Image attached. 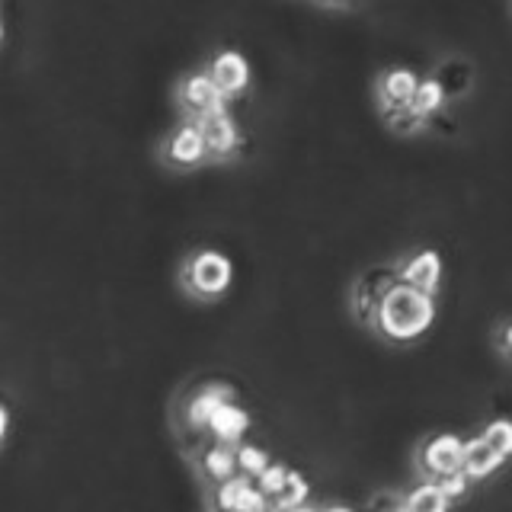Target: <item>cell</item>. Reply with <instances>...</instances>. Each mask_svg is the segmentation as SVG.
<instances>
[{
  "instance_id": "obj_1",
  "label": "cell",
  "mask_w": 512,
  "mask_h": 512,
  "mask_svg": "<svg viewBox=\"0 0 512 512\" xmlns=\"http://www.w3.org/2000/svg\"><path fill=\"white\" fill-rule=\"evenodd\" d=\"M432 320H436V298L426 292H416V288L397 282L394 276V282L384 288L381 298L375 301L368 327H372L381 340H388L394 346H410L429 333Z\"/></svg>"
},
{
  "instance_id": "obj_2",
  "label": "cell",
  "mask_w": 512,
  "mask_h": 512,
  "mask_svg": "<svg viewBox=\"0 0 512 512\" xmlns=\"http://www.w3.org/2000/svg\"><path fill=\"white\" fill-rule=\"evenodd\" d=\"M231 282H234L231 256L215 247L192 250L180 266V288L192 301H202V304L221 301L231 292Z\"/></svg>"
},
{
  "instance_id": "obj_3",
  "label": "cell",
  "mask_w": 512,
  "mask_h": 512,
  "mask_svg": "<svg viewBox=\"0 0 512 512\" xmlns=\"http://www.w3.org/2000/svg\"><path fill=\"white\" fill-rule=\"evenodd\" d=\"M157 160L167 170L189 173V170L205 167L212 157H208V148H205V141L199 135L196 122L180 119L176 125H170L164 135H160V141H157Z\"/></svg>"
},
{
  "instance_id": "obj_4",
  "label": "cell",
  "mask_w": 512,
  "mask_h": 512,
  "mask_svg": "<svg viewBox=\"0 0 512 512\" xmlns=\"http://www.w3.org/2000/svg\"><path fill=\"white\" fill-rule=\"evenodd\" d=\"M173 96H176V106H180V112H183V119H199V116H205V112L224 109L231 103L202 68L186 71L180 80H176Z\"/></svg>"
},
{
  "instance_id": "obj_5",
  "label": "cell",
  "mask_w": 512,
  "mask_h": 512,
  "mask_svg": "<svg viewBox=\"0 0 512 512\" xmlns=\"http://www.w3.org/2000/svg\"><path fill=\"white\" fill-rule=\"evenodd\" d=\"M192 122H196L199 135L208 148V157L212 160H231L240 151V144H244V128H240L231 106L205 112V116L192 119Z\"/></svg>"
},
{
  "instance_id": "obj_6",
  "label": "cell",
  "mask_w": 512,
  "mask_h": 512,
  "mask_svg": "<svg viewBox=\"0 0 512 512\" xmlns=\"http://www.w3.org/2000/svg\"><path fill=\"white\" fill-rule=\"evenodd\" d=\"M202 71L208 74L218 84V90L234 100L240 96L253 80V71H250V58L240 52V48H215L212 55L205 58Z\"/></svg>"
},
{
  "instance_id": "obj_7",
  "label": "cell",
  "mask_w": 512,
  "mask_h": 512,
  "mask_svg": "<svg viewBox=\"0 0 512 512\" xmlns=\"http://www.w3.org/2000/svg\"><path fill=\"white\" fill-rule=\"evenodd\" d=\"M394 276H397V282L416 288V292H426V295L436 298L439 288H442V276H445L442 253L432 250V247L410 250L404 260L394 266Z\"/></svg>"
},
{
  "instance_id": "obj_8",
  "label": "cell",
  "mask_w": 512,
  "mask_h": 512,
  "mask_svg": "<svg viewBox=\"0 0 512 512\" xmlns=\"http://www.w3.org/2000/svg\"><path fill=\"white\" fill-rule=\"evenodd\" d=\"M461 448L464 442L452 432H439V436H426L416 448V471L423 480H439L452 471H461Z\"/></svg>"
},
{
  "instance_id": "obj_9",
  "label": "cell",
  "mask_w": 512,
  "mask_h": 512,
  "mask_svg": "<svg viewBox=\"0 0 512 512\" xmlns=\"http://www.w3.org/2000/svg\"><path fill=\"white\" fill-rule=\"evenodd\" d=\"M215 512H272V503L256 490V484L244 474H234L212 487Z\"/></svg>"
},
{
  "instance_id": "obj_10",
  "label": "cell",
  "mask_w": 512,
  "mask_h": 512,
  "mask_svg": "<svg viewBox=\"0 0 512 512\" xmlns=\"http://www.w3.org/2000/svg\"><path fill=\"white\" fill-rule=\"evenodd\" d=\"M416 84H420V74L407 68V64H388V68H381L375 77V100L381 116H391V112L404 109Z\"/></svg>"
},
{
  "instance_id": "obj_11",
  "label": "cell",
  "mask_w": 512,
  "mask_h": 512,
  "mask_svg": "<svg viewBox=\"0 0 512 512\" xmlns=\"http://www.w3.org/2000/svg\"><path fill=\"white\" fill-rule=\"evenodd\" d=\"M394 282V266L391 269H372L365 276L356 279L352 285V314H356L362 324H368V317L375 311V301L381 298V292Z\"/></svg>"
},
{
  "instance_id": "obj_12",
  "label": "cell",
  "mask_w": 512,
  "mask_h": 512,
  "mask_svg": "<svg viewBox=\"0 0 512 512\" xmlns=\"http://www.w3.org/2000/svg\"><path fill=\"white\" fill-rule=\"evenodd\" d=\"M247 429H250V416H247V410H240L234 400L221 404L205 423V432H212V439L224 442V445H237L247 436Z\"/></svg>"
},
{
  "instance_id": "obj_13",
  "label": "cell",
  "mask_w": 512,
  "mask_h": 512,
  "mask_svg": "<svg viewBox=\"0 0 512 512\" xmlns=\"http://www.w3.org/2000/svg\"><path fill=\"white\" fill-rule=\"evenodd\" d=\"M228 400H234V391L228 388V384H205V388H199L196 397H192L189 404H186V410H183L186 423L192 429L205 432L208 416H212L221 404H228Z\"/></svg>"
},
{
  "instance_id": "obj_14",
  "label": "cell",
  "mask_w": 512,
  "mask_h": 512,
  "mask_svg": "<svg viewBox=\"0 0 512 512\" xmlns=\"http://www.w3.org/2000/svg\"><path fill=\"white\" fill-rule=\"evenodd\" d=\"M503 468V458L493 452L484 439H471L461 448V471L468 474V480H487Z\"/></svg>"
},
{
  "instance_id": "obj_15",
  "label": "cell",
  "mask_w": 512,
  "mask_h": 512,
  "mask_svg": "<svg viewBox=\"0 0 512 512\" xmlns=\"http://www.w3.org/2000/svg\"><path fill=\"white\" fill-rule=\"evenodd\" d=\"M199 474L208 487L221 484V480H228L237 474V461H234V445H224V442H212L199 455Z\"/></svg>"
},
{
  "instance_id": "obj_16",
  "label": "cell",
  "mask_w": 512,
  "mask_h": 512,
  "mask_svg": "<svg viewBox=\"0 0 512 512\" xmlns=\"http://www.w3.org/2000/svg\"><path fill=\"white\" fill-rule=\"evenodd\" d=\"M445 103H448V96H445V90H442L439 80H436V77H420V84H416V90H413V96H410L407 109H410L420 122L429 125V119H436L439 112L445 109Z\"/></svg>"
},
{
  "instance_id": "obj_17",
  "label": "cell",
  "mask_w": 512,
  "mask_h": 512,
  "mask_svg": "<svg viewBox=\"0 0 512 512\" xmlns=\"http://www.w3.org/2000/svg\"><path fill=\"white\" fill-rule=\"evenodd\" d=\"M448 509H452V503H448V496L432 480H423V487H416L400 500V512H448Z\"/></svg>"
},
{
  "instance_id": "obj_18",
  "label": "cell",
  "mask_w": 512,
  "mask_h": 512,
  "mask_svg": "<svg viewBox=\"0 0 512 512\" xmlns=\"http://www.w3.org/2000/svg\"><path fill=\"white\" fill-rule=\"evenodd\" d=\"M234 461H237V474H244V477H250V480H256V477H260V474L269 468V464H272V458H269L266 448L250 445V442H237V445H234Z\"/></svg>"
},
{
  "instance_id": "obj_19",
  "label": "cell",
  "mask_w": 512,
  "mask_h": 512,
  "mask_svg": "<svg viewBox=\"0 0 512 512\" xmlns=\"http://www.w3.org/2000/svg\"><path fill=\"white\" fill-rule=\"evenodd\" d=\"M308 480H304L298 471L288 468L285 474V484L282 490L272 496V512H279V509H292V506H301V503H308Z\"/></svg>"
},
{
  "instance_id": "obj_20",
  "label": "cell",
  "mask_w": 512,
  "mask_h": 512,
  "mask_svg": "<svg viewBox=\"0 0 512 512\" xmlns=\"http://www.w3.org/2000/svg\"><path fill=\"white\" fill-rule=\"evenodd\" d=\"M480 439H484L496 455H500L503 461L512 455V423L509 420H493V423H487L484 426V432H480Z\"/></svg>"
},
{
  "instance_id": "obj_21",
  "label": "cell",
  "mask_w": 512,
  "mask_h": 512,
  "mask_svg": "<svg viewBox=\"0 0 512 512\" xmlns=\"http://www.w3.org/2000/svg\"><path fill=\"white\" fill-rule=\"evenodd\" d=\"M445 496H448V503H455V500H464V496L471 493V484L474 480H468V474L464 471H452V474H445L439 480H432Z\"/></svg>"
},
{
  "instance_id": "obj_22",
  "label": "cell",
  "mask_w": 512,
  "mask_h": 512,
  "mask_svg": "<svg viewBox=\"0 0 512 512\" xmlns=\"http://www.w3.org/2000/svg\"><path fill=\"white\" fill-rule=\"evenodd\" d=\"M285 474H288L285 464H276V461H272L269 468L253 480V484H256V490H260V493L266 496V500L272 503V496H276V493L282 490V484H285Z\"/></svg>"
},
{
  "instance_id": "obj_23",
  "label": "cell",
  "mask_w": 512,
  "mask_h": 512,
  "mask_svg": "<svg viewBox=\"0 0 512 512\" xmlns=\"http://www.w3.org/2000/svg\"><path fill=\"white\" fill-rule=\"evenodd\" d=\"M10 426H13V416H10V407L0 400V448L7 445V439H10Z\"/></svg>"
},
{
  "instance_id": "obj_24",
  "label": "cell",
  "mask_w": 512,
  "mask_h": 512,
  "mask_svg": "<svg viewBox=\"0 0 512 512\" xmlns=\"http://www.w3.org/2000/svg\"><path fill=\"white\" fill-rule=\"evenodd\" d=\"M509 330H512V327H509V320H503L500 330H496V349H500V356H503V359H509V349H512V346H509V336H512Z\"/></svg>"
},
{
  "instance_id": "obj_25",
  "label": "cell",
  "mask_w": 512,
  "mask_h": 512,
  "mask_svg": "<svg viewBox=\"0 0 512 512\" xmlns=\"http://www.w3.org/2000/svg\"><path fill=\"white\" fill-rule=\"evenodd\" d=\"M317 512H356V509L346 506V503H333V506H324V509H317Z\"/></svg>"
},
{
  "instance_id": "obj_26",
  "label": "cell",
  "mask_w": 512,
  "mask_h": 512,
  "mask_svg": "<svg viewBox=\"0 0 512 512\" xmlns=\"http://www.w3.org/2000/svg\"><path fill=\"white\" fill-rule=\"evenodd\" d=\"M279 512H317V506H308V503H301V506H292V509H279Z\"/></svg>"
},
{
  "instance_id": "obj_27",
  "label": "cell",
  "mask_w": 512,
  "mask_h": 512,
  "mask_svg": "<svg viewBox=\"0 0 512 512\" xmlns=\"http://www.w3.org/2000/svg\"><path fill=\"white\" fill-rule=\"evenodd\" d=\"M0 45H4V20H0Z\"/></svg>"
},
{
  "instance_id": "obj_28",
  "label": "cell",
  "mask_w": 512,
  "mask_h": 512,
  "mask_svg": "<svg viewBox=\"0 0 512 512\" xmlns=\"http://www.w3.org/2000/svg\"><path fill=\"white\" fill-rule=\"evenodd\" d=\"M394 512H400V509H394Z\"/></svg>"
},
{
  "instance_id": "obj_29",
  "label": "cell",
  "mask_w": 512,
  "mask_h": 512,
  "mask_svg": "<svg viewBox=\"0 0 512 512\" xmlns=\"http://www.w3.org/2000/svg\"><path fill=\"white\" fill-rule=\"evenodd\" d=\"M0 4H4V0H0Z\"/></svg>"
},
{
  "instance_id": "obj_30",
  "label": "cell",
  "mask_w": 512,
  "mask_h": 512,
  "mask_svg": "<svg viewBox=\"0 0 512 512\" xmlns=\"http://www.w3.org/2000/svg\"><path fill=\"white\" fill-rule=\"evenodd\" d=\"M212 512H215V509H212Z\"/></svg>"
}]
</instances>
